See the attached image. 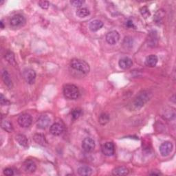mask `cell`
Masks as SVG:
<instances>
[{"instance_id":"1","label":"cell","mask_w":176,"mask_h":176,"mask_svg":"<svg viewBox=\"0 0 176 176\" xmlns=\"http://www.w3.org/2000/svg\"><path fill=\"white\" fill-rule=\"evenodd\" d=\"M70 66L72 67V68L78 71V72L86 74L89 73L90 70L89 64L81 59H72L70 62Z\"/></svg>"},{"instance_id":"2","label":"cell","mask_w":176,"mask_h":176,"mask_svg":"<svg viewBox=\"0 0 176 176\" xmlns=\"http://www.w3.org/2000/svg\"><path fill=\"white\" fill-rule=\"evenodd\" d=\"M63 94L66 99L69 100H76L80 96L79 88L72 84H68L64 86Z\"/></svg>"},{"instance_id":"3","label":"cell","mask_w":176,"mask_h":176,"mask_svg":"<svg viewBox=\"0 0 176 176\" xmlns=\"http://www.w3.org/2000/svg\"><path fill=\"white\" fill-rule=\"evenodd\" d=\"M150 99V94L146 91H143L139 93L134 99V105L136 108H140L146 103Z\"/></svg>"},{"instance_id":"4","label":"cell","mask_w":176,"mask_h":176,"mask_svg":"<svg viewBox=\"0 0 176 176\" xmlns=\"http://www.w3.org/2000/svg\"><path fill=\"white\" fill-rule=\"evenodd\" d=\"M26 23V19L22 15H15L10 20V24L13 28H19L23 26Z\"/></svg>"},{"instance_id":"5","label":"cell","mask_w":176,"mask_h":176,"mask_svg":"<svg viewBox=\"0 0 176 176\" xmlns=\"http://www.w3.org/2000/svg\"><path fill=\"white\" fill-rule=\"evenodd\" d=\"M23 76L27 83L31 85L35 83L36 79V73L35 70L32 69H26L23 70Z\"/></svg>"},{"instance_id":"6","label":"cell","mask_w":176,"mask_h":176,"mask_svg":"<svg viewBox=\"0 0 176 176\" xmlns=\"http://www.w3.org/2000/svg\"><path fill=\"white\" fill-rule=\"evenodd\" d=\"M32 117L28 114H23L18 118V123L22 127H28L32 124Z\"/></svg>"},{"instance_id":"7","label":"cell","mask_w":176,"mask_h":176,"mask_svg":"<svg viewBox=\"0 0 176 176\" xmlns=\"http://www.w3.org/2000/svg\"><path fill=\"white\" fill-rule=\"evenodd\" d=\"M50 123V118L46 116V115H42L37 119V125L38 128L42 129V130H45L48 127Z\"/></svg>"},{"instance_id":"8","label":"cell","mask_w":176,"mask_h":176,"mask_svg":"<svg viewBox=\"0 0 176 176\" xmlns=\"http://www.w3.org/2000/svg\"><path fill=\"white\" fill-rule=\"evenodd\" d=\"M120 39V35L116 30H112V31L109 32L106 35V41L107 42L110 44V45H114L116 44Z\"/></svg>"},{"instance_id":"9","label":"cell","mask_w":176,"mask_h":176,"mask_svg":"<svg viewBox=\"0 0 176 176\" xmlns=\"http://www.w3.org/2000/svg\"><path fill=\"white\" fill-rule=\"evenodd\" d=\"M82 147L86 152L92 151L95 148V142L90 138H86L82 142Z\"/></svg>"},{"instance_id":"10","label":"cell","mask_w":176,"mask_h":176,"mask_svg":"<svg viewBox=\"0 0 176 176\" xmlns=\"http://www.w3.org/2000/svg\"><path fill=\"white\" fill-rule=\"evenodd\" d=\"M101 149H102L103 154L107 156H111L115 153L114 144L111 142H108V143L104 144Z\"/></svg>"},{"instance_id":"11","label":"cell","mask_w":176,"mask_h":176,"mask_svg":"<svg viewBox=\"0 0 176 176\" xmlns=\"http://www.w3.org/2000/svg\"><path fill=\"white\" fill-rule=\"evenodd\" d=\"M64 131V127L60 123H54L52 125H51V127L50 128V132L52 134L53 136H60L61 134H63V132Z\"/></svg>"},{"instance_id":"12","label":"cell","mask_w":176,"mask_h":176,"mask_svg":"<svg viewBox=\"0 0 176 176\" xmlns=\"http://www.w3.org/2000/svg\"><path fill=\"white\" fill-rule=\"evenodd\" d=\"M173 149V144L170 142H165L160 147V152L162 156H167Z\"/></svg>"},{"instance_id":"13","label":"cell","mask_w":176,"mask_h":176,"mask_svg":"<svg viewBox=\"0 0 176 176\" xmlns=\"http://www.w3.org/2000/svg\"><path fill=\"white\" fill-rule=\"evenodd\" d=\"M118 64H119L120 68L123 70H127L130 69L132 65H133V61L129 57H123V58L120 59Z\"/></svg>"},{"instance_id":"14","label":"cell","mask_w":176,"mask_h":176,"mask_svg":"<svg viewBox=\"0 0 176 176\" xmlns=\"http://www.w3.org/2000/svg\"><path fill=\"white\" fill-rule=\"evenodd\" d=\"M24 170L28 173H34L36 171L37 166L35 162L31 160H26L23 163Z\"/></svg>"},{"instance_id":"15","label":"cell","mask_w":176,"mask_h":176,"mask_svg":"<svg viewBox=\"0 0 176 176\" xmlns=\"http://www.w3.org/2000/svg\"><path fill=\"white\" fill-rule=\"evenodd\" d=\"M103 26V23L99 19H95L91 22L89 24V28L91 31L96 32Z\"/></svg>"},{"instance_id":"16","label":"cell","mask_w":176,"mask_h":176,"mask_svg":"<svg viewBox=\"0 0 176 176\" xmlns=\"http://www.w3.org/2000/svg\"><path fill=\"white\" fill-rule=\"evenodd\" d=\"M158 59L157 56H155L154 55H151L147 56L146 60H145V65H146L147 67H154L156 66V64L158 63Z\"/></svg>"},{"instance_id":"17","label":"cell","mask_w":176,"mask_h":176,"mask_svg":"<svg viewBox=\"0 0 176 176\" xmlns=\"http://www.w3.org/2000/svg\"><path fill=\"white\" fill-rule=\"evenodd\" d=\"M78 174L80 175L83 176H89L92 175V170L90 167H87V166H82V167H79L78 169Z\"/></svg>"},{"instance_id":"18","label":"cell","mask_w":176,"mask_h":176,"mask_svg":"<svg viewBox=\"0 0 176 176\" xmlns=\"http://www.w3.org/2000/svg\"><path fill=\"white\" fill-rule=\"evenodd\" d=\"M112 174L114 175H126L129 174V169L125 167H118L113 169Z\"/></svg>"},{"instance_id":"19","label":"cell","mask_w":176,"mask_h":176,"mask_svg":"<svg viewBox=\"0 0 176 176\" xmlns=\"http://www.w3.org/2000/svg\"><path fill=\"white\" fill-rule=\"evenodd\" d=\"M2 79L4 81L5 85L9 88H11L12 87V80L10 77V75L7 71L4 70L2 72Z\"/></svg>"},{"instance_id":"20","label":"cell","mask_w":176,"mask_h":176,"mask_svg":"<svg viewBox=\"0 0 176 176\" xmlns=\"http://www.w3.org/2000/svg\"><path fill=\"white\" fill-rule=\"evenodd\" d=\"M149 41V46H155L156 45L157 42H158V35L157 32L155 31H152L150 32L149 36L148 38Z\"/></svg>"},{"instance_id":"21","label":"cell","mask_w":176,"mask_h":176,"mask_svg":"<svg viewBox=\"0 0 176 176\" xmlns=\"http://www.w3.org/2000/svg\"><path fill=\"white\" fill-rule=\"evenodd\" d=\"M16 140L18 142V143L22 145V147H27L28 145V140L27 139V138L22 134H18L17 136H16Z\"/></svg>"},{"instance_id":"22","label":"cell","mask_w":176,"mask_h":176,"mask_svg":"<svg viewBox=\"0 0 176 176\" xmlns=\"http://www.w3.org/2000/svg\"><path fill=\"white\" fill-rule=\"evenodd\" d=\"M2 128L6 131L11 133L13 131V126L12 124L9 120H4L2 122Z\"/></svg>"},{"instance_id":"23","label":"cell","mask_w":176,"mask_h":176,"mask_svg":"<svg viewBox=\"0 0 176 176\" xmlns=\"http://www.w3.org/2000/svg\"><path fill=\"white\" fill-rule=\"evenodd\" d=\"M33 138L37 144L42 145V146H45L46 144H47V141L45 136L42 134H35Z\"/></svg>"},{"instance_id":"24","label":"cell","mask_w":176,"mask_h":176,"mask_svg":"<svg viewBox=\"0 0 176 176\" xmlns=\"http://www.w3.org/2000/svg\"><path fill=\"white\" fill-rule=\"evenodd\" d=\"M90 14V12L89 11V9L87 8H79V9H77L76 11V15L79 17L80 18H83L86 17L88 16Z\"/></svg>"},{"instance_id":"25","label":"cell","mask_w":176,"mask_h":176,"mask_svg":"<svg viewBox=\"0 0 176 176\" xmlns=\"http://www.w3.org/2000/svg\"><path fill=\"white\" fill-rule=\"evenodd\" d=\"M165 16V12L164 10H159L158 12L155 13V15L154 17V20L155 22L156 23H160L162 22L164 17Z\"/></svg>"},{"instance_id":"26","label":"cell","mask_w":176,"mask_h":176,"mask_svg":"<svg viewBox=\"0 0 176 176\" xmlns=\"http://www.w3.org/2000/svg\"><path fill=\"white\" fill-rule=\"evenodd\" d=\"M5 59L10 64H11V65L13 66H16L17 63H16L15 58V55L12 52L8 51L6 52V54L5 55Z\"/></svg>"},{"instance_id":"27","label":"cell","mask_w":176,"mask_h":176,"mask_svg":"<svg viewBox=\"0 0 176 176\" xmlns=\"http://www.w3.org/2000/svg\"><path fill=\"white\" fill-rule=\"evenodd\" d=\"M109 121H110L109 115L105 113L101 114L100 115L99 118V122L100 125H106Z\"/></svg>"},{"instance_id":"28","label":"cell","mask_w":176,"mask_h":176,"mask_svg":"<svg viewBox=\"0 0 176 176\" xmlns=\"http://www.w3.org/2000/svg\"><path fill=\"white\" fill-rule=\"evenodd\" d=\"M71 114H72V117L74 118V120L78 119L82 114V111L80 109H74L71 112Z\"/></svg>"},{"instance_id":"29","label":"cell","mask_w":176,"mask_h":176,"mask_svg":"<svg viewBox=\"0 0 176 176\" xmlns=\"http://www.w3.org/2000/svg\"><path fill=\"white\" fill-rule=\"evenodd\" d=\"M140 12L141 13V15H143L145 19L148 18L150 16V12H149V10L147 8V7L146 6H144V7L141 8L140 10Z\"/></svg>"},{"instance_id":"30","label":"cell","mask_w":176,"mask_h":176,"mask_svg":"<svg viewBox=\"0 0 176 176\" xmlns=\"http://www.w3.org/2000/svg\"><path fill=\"white\" fill-rule=\"evenodd\" d=\"M70 3L74 7L81 8L84 3V1H82V0H74V1H71Z\"/></svg>"},{"instance_id":"31","label":"cell","mask_w":176,"mask_h":176,"mask_svg":"<svg viewBox=\"0 0 176 176\" xmlns=\"http://www.w3.org/2000/svg\"><path fill=\"white\" fill-rule=\"evenodd\" d=\"M38 4L43 9H48L50 6V3L47 1H40L39 2Z\"/></svg>"},{"instance_id":"32","label":"cell","mask_w":176,"mask_h":176,"mask_svg":"<svg viewBox=\"0 0 176 176\" xmlns=\"http://www.w3.org/2000/svg\"><path fill=\"white\" fill-rule=\"evenodd\" d=\"M0 103H1L2 105H6L9 104V101L6 99V97H4L2 94L0 95Z\"/></svg>"},{"instance_id":"33","label":"cell","mask_w":176,"mask_h":176,"mask_svg":"<svg viewBox=\"0 0 176 176\" xmlns=\"http://www.w3.org/2000/svg\"><path fill=\"white\" fill-rule=\"evenodd\" d=\"M4 174L7 176H11L14 175V171L11 168H6L4 170Z\"/></svg>"},{"instance_id":"34","label":"cell","mask_w":176,"mask_h":176,"mask_svg":"<svg viewBox=\"0 0 176 176\" xmlns=\"http://www.w3.org/2000/svg\"><path fill=\"white\" fill-rule=\"evenodd\" d=\"M126 26L128 27V28H135V26L133 22L131 21V20H129V21L127 22Z\"/></svg>"},{"instance_id":"35","label":"cell","mask_w":176,"mask_h":176,"mask_svg":"<svg viewBox=\"0 0 176 176\" xmlns=\"http://www.w3.org/2000/svg\"><path fill=\"white\" fill-rule=\"evenodd\" d=\"M161 174L160 172H158V173H156L155 171H154V173H150V175H160Z\"/></svg>"},{"instance_id":"36","label":"cell","mask_w":176,"mask_h":176,"mask_svg":"<svg viewBox=\"0 0 176 176\" xmlns=\"http://www.w3.org/2000/svg\"><path fill=\"white\" fill-rule=\"evenodd\" d=\"M0 25H1V28H2V29H4V23H3V22H2V21L0 22Z\"/></svg>"}]
</instances>
